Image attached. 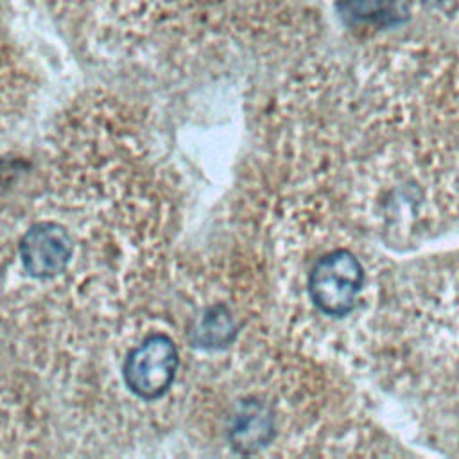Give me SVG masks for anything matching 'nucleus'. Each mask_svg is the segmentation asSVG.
Here are the masks:
<instances>
[{"mask_svg": "<svg viewBox=\"0 0 459 459\" xmlns=\"http://www.w3.org/2000/svg\"><path fill=\"white\" fill-rule=\"evenodd\" d=\"M75 253L70 231L57 221H36L20 237L22 271L32 280H54L66 273Z\"/></svg>", "mask_w": 459, "mask_h": 459, "instance_id": "obj_4", "label": "nucleus"}, {"mask_svg": "<svg viewBox=\"0 0 459 459\" xmlns=\"http://www.w3.org/2000/svg\"><path fill=\"white\" fill-rule=\"evenodd\" d=\"M81 43L100 54L178 50L230 32L235 0H41Z\"/></svg>", "mask_w": 459, "mask_h": 459, "instance_id": "obj_1", "label": "nucleus"}, {"mask_svg": "<svg viewBox=\"0 0 459 459\" xmlns=\"http://www.w3.org/2000/svg\"><path fill=\"white\" fill-rule=\"evenodd\" d=\"M230 445L240 454H253L274 437L273 409L256 398L235 402L226 425Z\"/></svg>", "mask_w": 459, "mask_h": 459, "instance_id": "obj_6", "label": "nucleus"}, {"mask_svg": "<svg viewBox=\"0 0 459 459\" xmlns=\"http://www.w3.org/2000/svg\"><path fill=\"white\" fill-rule=\"evenodd\" d=\"M34 93L32 68L20 43L0 16V129L11 126Z\"/></svg>", "mask_w": 459, "mask_h": 459, "instance_id": "obj_5", "label": "nucleus"}, {"mask_svg": "<svg viewBox=\"0 0 459 459\" xmlns=\"http://www.w3.org/2000/svg\"><path fill=\"white\" fill-rule=\"evenodd\" d=\"M362 283L364 271L357 256L348 249H335L312 265L308 294L323 314L342 317L357 307Z\"/></svg>", "mask_w": 459, "mask_h": 459, "instance_id": "obj_3", "label": "nucleus"}, {"mask_svg": "<svg viewBox=\"0 0 459 459\" xmlns=\"http://www.w3.org/2000/svg\"><path fill=\"white\" fill-rule=\"evenodd\" d=\"M179 348L165 332H149L129 346L120 362L126 391L142 402L161 400L176 384Z\"/></svg>", "mask_w": 459, "mask_h": 459, "instance_id": "obj_2", "label": "nucleus"}, {"mask_svg": "<svg viewBox=\"0 0 459 459\" xmlns=\"http://www.w3.org/2000/svg\"><path fill=\"white\" fill-rule=\"evenodd\" d=\"M341 14L359 23H389L396 16L394 0H342Z\"/></svg>", "mask_w": 459, "mask_h": 459, "instance_id": "obj_7", "label": "nucleus"}]
</instances>
